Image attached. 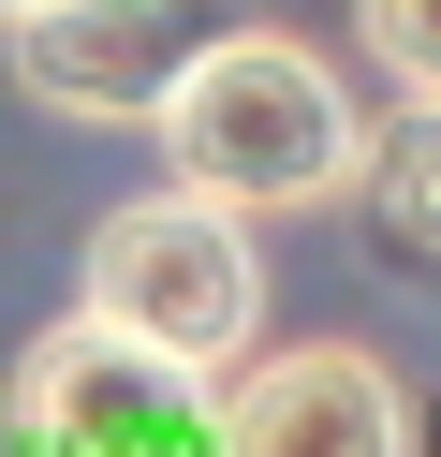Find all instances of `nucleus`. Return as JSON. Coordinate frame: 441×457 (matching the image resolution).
I'll return each mask as SVG.
<instances>
[{
    "instance_id": "nucleus-7",
    "label": "nucleus",
    "mask_w": 441,
    "mask_h": 457,
    "mask_svg": "<svg viewBox=\"0 0 441 457\" xmlns=\"http://www.w3.org/2000/svg\"><path fill=\"white\" fill-rule=\"evenodd\" d=\"M353 30H368V60L412 104H441V0H353Z\"/></svg>"
},
{
    "instance_id": "nucleus-5",
    "label": "nucleus",
    "mask_w": 441,
    "mask_h": 457,
    "mask_svg": "<svg viewBox=\"0 0 441 457\" xmlns=\"http://www.w3.org/2000/svg\"><path fill=\"white\" fill-rule=\"evenodd\" d=\"M206 457H412V398L368 339H294L206 398Z\"/></svg>"
},
{
    "instance_id": "nucleus-8",
    "label": "nucleus",
    "mask_w": 441,
    "mask_h": 457,
    "mask_svg": "<svg viewBox=\"0 0 441 457\" xmlns=\"http://www.w3.org/2000/svg\"><path fill=\"white\" fill-rule=\"evenodd\" d=\"M0 15H15V0H0Z\"/></svg>"
},
{
    "instance_id": "nucleus-6",
    "label": "nucleus",
    "mask_w": 441,
    "mask_h": 457,
    "mask_svg": "<svg viewBox=\"0 0 441 457\" xmlns=\"http://www.w3.org/2000/svg\"><path fill=\"white\" fill-rule=\"evenodd\" d=\"M353 207H368V266L441 295V104H412L368 162H353Z\"/></svg>"
},
{
    "instance_id": "nucleus-4",
    "label": "nucleus",
    "mask_w": 441,
    "mask_h": 457,
    "mask_svg": "<svg viewBox=\"0 0 441 457\" xmlns=\"http://www.w3.org/2000/svg\"><path fill=\"white\" fill-rule=\"evenodd\" d=\"M15 428H29V457H192V443H206V384L162 369V354H133L118 325L74 310V325L29 339Z\"/></svg>"
},
{
    "instance_id": "nucleus-3",
    "label": "nucleus",
    "mask_w": 441,
    "mask_h": 457,
    "mask_svg": "<svg viewBox=\"0 0 441 457\" xmlns=\"http://www.w3.org/2000/svg\"><path fill=\"white\" fill-rule=\"evenodd\" d=\"M206 30H221V0H15V15H0V60H15V89L45 104V119L133 133Z\"/></svg>"
},
{
    "instance_id": "nucleus-1",
    "label": "nucleus",
    "mask_w": 441,
    "mask_h": 457,
    "mask_svg": "<svg viewBox=\"0 0 441 457\" xmlns=\"http://www.w3.org/2000/svg\"><path fill=\"white\" fill-rule=\"evenodd\" d=\"M133 133H162V178L206 192V207H235V221L339 207L353 162H368V119H353L339 60L294 45V30H265V15H221V30L162 74V104H147Z\"/></svg>"
},
{
    "instance_id": "nucleus-2",
    "label": "nucleus",
    "mask_w": 441,
    "mask_h": 457,
    "mask_svg": "<svg viewBox=\"0 0 441 457\" xmlns=\"http://www.w3.org/2000/svg\"><path fill=\"white\" fill-rule=\"evenodd\" d=\"M74 310L118 325L133 354L221 384V369L250 354V325H265V251H250L235 207H206V192L162 178V192H133V207H103V237H88V266H74Z\"/></svg>"
}]
</instances>
